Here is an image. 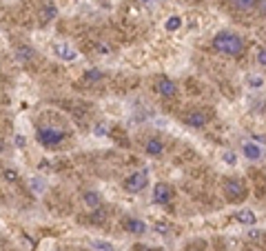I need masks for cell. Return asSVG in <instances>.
<instances>
[{
  "mask_svg": "<svg viewBox=\"0 0 266 251\" xmlns=\"http://www.w3.org/2000/svg\"><path fill=\"white\" fill-rule=\"evenodd\" d=\"M233 7L240 12H250V9L258 7V0H233Z\"/></svg>",
  "mask_w": 266,
  "mask_h": 251,
  "instance_id": "16",
  "label": "cell"
},
{
  "mask_svg": "<svg viewBox=\"0 0 266 251\" xmlns=\"http://www.w3.org/2000/svg\"><path fill=\"white\" fill-rule=\"evenodd\" d=\"M222 160L226 162V165H235V162H238V153H235V151H231V149L222 151Z\"/></svg>",
  "mask_w": 266,
  "mask_h": 251,
  "instance_id": "20",
  "label": "cell"
},
{
  "mask_svg": "<svg viewBox=\"0 0 266 251\" xmlns=\"http://www.w3.org/2000/svg\"><path fill=\"white\" fill-rule=\"evenodd\" d=\"M222 189H224V196H226L228 202H244L248 196V189H246V184H244V180L242 178H235V176L224 178Z\"/></svg>",
  "mask_w": 266,
  "mask_h": 251,
  "instance_id": "3",
  "label": "cell"
},
{
  "mask_svg": "<svg viewBox=\"0 0 266 251\" xmlns=\"http://www.w3.org/2000/svg\"><path fill=\"white\" fill-rule=\"evenodd\" d=\"M258 63L262 65V67H266V47H260L258 49Z\"/></svg>",
  "mask_w": 266,
  "mask_h": 251,
  "instance_id": "23",
  "label": "cell"
},
{
  "mask_svg": "<svg viewBox=\"0 0 266 251\" xmlns=\"http://www.w3.org/2000/svg\"><path fill=\"white\" fill-rule=\"evenodd\" d=\"M58 18V7H56L51 0H44V5L40 7V20L42 23H51V20Z\"/></svg>",
  "mask_w": 266,
  "mask_h": 251,
  "instance_id": "10",
  "label": "cell"
},
{
  "mask_svg": "<svg viewBox=\"0 0 266 251\" xmlns=\"http://www.w3.org/2000/svg\"><path fill=\"white\" fill-rule=\"evenodd\" d=\"M248 85H250V87H262V85H264V78H260V76H258V78H255V76H250V78H248Z\"/></svg>",
  "mask_w": 266,
  "mask_h": 251,
  "instance_id": "25",
  "label": "cell"
},
{
  "mask_svg": "<svg viewBox=\"0 0 266 251\" xmlns=\"http://www.w3.org/2000/svg\"><path fill=\"white\" fill-rule=\"evenodd\" d=\"M153 229H156L160 235H168V231H171V229H168V224H164V222H156V224H153Z\"/></svg>",
  "mask_w": 266,
  "mask_h": 251,
  "instance_id": "22",
  "label": "cell"
},
{
  "mask_svg": "<svg viewBox=\"0 0 266 251\" xmlns=\"http://www.w3.org/2000/svg\"><path fill=\"white\" fill-rule=\"evenodd\" d=\"M18 58L22 60V63H24V60H32L34 58V49L32 47H20L18 49Z\"/></svg>",
  "mask_w": 266,
  "mask_h": 251,
  "instance_id": "21",
  "label": "cell"
},
{
  "mask_svg": "<svg viewBox=\"0 0 266 251\" xmlns=\"http://www.w3.org/2000/svg\"><path fill=\"white\" fill-rule=\"evenodd\" d=\"M122 229H124L126 233H133V235H142L146 233V222L140 218H133V216H126L124 220H122Z\"/></svg>",
  "mask_w": 266,
  "mask_h": 251,
  "instance_id": "7",
  "label": "cell"
},
{
  "mask_svg": "<svg viewBox=\"0 0 266 251\" xmlns=\"http://www.w3.org/2000/svg\"><path fill=\"white\" fill-rule=\"evenodd\" d=\"M56 251H64V249H56Z\"/></svg>",
  "mask_w": 266,
  "mask_h": 251,
  "instance_id": "31",
  "label": "cell"
},
{
  "mask_svg": "<svg viewBox=\"0 0 266 251\" xmlns=\"http://www.w3.org/2000/svg\"><path fill=\"white\" fill-rule=\"evenodd\" d=\"M64 138H66L64 131L56 129V127H51V125H42V127L36 129V140H38L42 147H47V149H56V147H60Z\"/></svg>",
  "mask_w": 266,
  "mask_h": 251,
  "instance_id": "2",
  "label": "cell"
},
{
  "mask_svg": "<svg viewBox=\"0 0 266 251\" xmlns=\"http://www.w3.org/2000/svg\"><path fill=\"white\" fill-rule=\"evenodd\" d=\"M182 27V18L180 16H168L166 23H164V29L166 32H178Z\"/></svg>",
  "mask_w": 266,
  "mask_h": 251,
  "instance_id": "17",
  "label": "cell"
},
{
  "mask_svg": "<svg viewBox=\"0 0 266 251\" xmlns=\"http://www.w3.org/2000/svg\"><path fill=\"white\" fill-rule=\"evenodd\" d=\"M14 142H16V147H24V145H27V138H24V136H16V138H14Z\"/></svg>",
  "mask_w": 266,
  "mask_h": 251,
  "instance_id": "28",
  "label": "cell"
},
{
  "mask_svg": "<svg viewBox=\"0 0 266 251\" xmlns=\"http://www.w3.org/2000/svg\"><path fill=\"white\" fill-rule=\"evenodd\" d=\"M211 120V114L208 111H204V109H191L186 116H184V125L186 127H191V129H202L206 122Z\"/></svg>",
  "mask_w": 266,
  "mask_h": 251,
  "instance_id": "6",
  "label": "cell"
},
{
  "mask_svg": "<svg viewBox=\"0 0 266 251\" xmlns=\"http://www.w3.org/2000/svg\"><path fill=\"white\" fill-rule=\"evenodd\" d=\"M82 202H84L89 209H98V207H102V196H100L98 191H84Z\"/></svg>",
  "mask_w": 266,
  "mask_h": 251,
  "instance_id": "13",
  "label": "cell"
},
{
  "mask_svg": "<svg viewBox=\"0 0 266 251\" xmlns=\"http://www.w3.org/2000/svg\"><path fill=\"white\" fill-rule=\"evenodd\" d=\"M89 247L94 251H116L114 242H109V240H98V238L89 240Z\"/></svg>",
  "mask_w": 266,
  "mask_h": 251,
  "instance_id": "15",
  "label": "cell"
},
{
  "mask_svg": "<svg viewBox=\"0 0 266 251\" xmlns=\"http://www.w3.org/2000/svg\"><path fill=\"white\" fill-rule=\"evenodd\" d=\"M156 91L160 96H164V98H173V96L178 94V87L168 76H160V78L156 80Z\"/></svg>",
  "mask_w": 266,
  "mask_h": 251,
  "instance_id": "8",
  "label": "cell"
},
{
  "mask_svg": "<svg viewBox=\"0 0 266 251\" xmlns=\"http://www.w3.org/2000/svg\"><path fill=\"white\" fill-rule=\"evenodd\" d=\"M213 49H216L218 54L238 58V56L244 54V49H246V43H244L242 36L235 34V32H218L216 38H213Z\"/></svg>",
  "mask_w": 266,
  "mask_h": 251,
  "instance_id": "1",
  "label": "cell"
},
{
  "mask_svg": "<svg viewBox=\"0 0 266 251\" xmlns=\"http://www.w3.org/2000/svg\"><path fill=\"white\" fill-rule=\"evenodd\" d=\"M54 54L58 56L60 60H64V63H74V60L78 58V51L71 47V45H66V43H56L54 45Z\"/></svg>",
  "mask_w": 266,
  "mask_h": 251,
  "instance_id": "9",
  "label": "cell"
},
{
  "mask_svg": "<svg viewBox=\"0 0 266 251\" xmlns=\"http://www.w3.org/2000/svg\"><path fill=\"white\" fill-rule=\"evenodd\" d=\"M94 134H96V136H100V138H102V136H106V125H104V122H100V125H96V127H94Z\"/></svg>",
  "mask_w": 266,
  "mask_h": 251,
  "instance_id": "24",
  "label": "cell"
},
{
  "mask_svg": "<svg viewBox=\"0 0 266 251\" xmlns=\"http://www.w3.org/2000/svg\"><path fill=\"white\" fill-rule=\"evenodd\" d=\"M136 251H156V249H149V247H144V244H136Z\"/></svg>",
  "mask_w": 266,
  "mask_h": 251,
  "instance_id": "29",
  "label": "cell"
},
{
  "mask_svg": "<svg viewBox=\"0 0 266 251\" xmlns=\"http://www.w3.org/2000/svg\"><path fill=\"white\" fill-rule=\"evenodd\" d=\"M250 251H253V249H250Z\"/></svg>",
  "mask_w": 266,
  "mask_h": 251,
  "instance_id": "33",
  "label": "cell"
},
{
  "mask_svg": "<svg viewBox=\"0 0 266 251\" xmlns=\"http://www.w3.org/2000/svg\"><path fill=\"white\" fill-rule=\"evenodd\" d=\"M140 3H151V0H140Z\"/></svg>",
  "mask_w": 266,
  "mask_h": 251,
  "instance_id": "30",
  "label": "cell"
},
{
  "mask_svg": "<svg viewBox=\"0 0 266 251\" xmlns=\"http://www.w3.org/2000/svg\"><path fill=\"white\" fill-rule=\"evenodd\" d=\"M176 198V189L168 182H156L153 184V202L156 204H168Z\"/></svg>",
  "mask_w": 266,
  "mask_h": 251,
  "instance_id": "5",
  "label": "cell"
},
{
  "mask_svg": "<svg viewBox=\"0 0 266 251\" xmlns=\"http://www.w3.org/2000/svg\"><path fill=\"white\" fill-rule=\"evenodd\" d=\"M255 9H258L260 16H266V0H258V7Z\"/></svg>",
  "mask_w": 266,
  "mask_h": 251,
  "instance_id": "27",
  "label": "cell"
},
{
  "mask_svg": "<svg viewBox=\"0 0 266 251\" xmlns=\"http://www.w3.org/2000/svg\"><path fill=\"white\" fill-rule=\"evenodd\" d=\"M193 251H200V249H193Z\"/></svg>",
  "mask_w": 266,
  "mask_h": 251,
  "instance_id": "32",
  "label": "cell"
},
{
  "mask_svg": "<svg viewBox=\"0 0 266 251\" xmlns=\"http://www.w3.org/2000/svg\"><path fill=\"white\" fill-rule=\"evenodd\" d=\"M235 220H238L240 224H255L258 222V216H255L250 209H240V211L235 213Z\"/></svg>",
  "mask_w": 266,
  "mask_h": 251,
  "instance_id": "14",
  "label": "cell"
},
{
  "mask_svg": "<svg viewBox=\"0 0 266 251\" xmlns=\"http://www.w3.org/2000/svg\"><path fill=\"white\" fill-rule=\"evenodd\" d=\"M29 184H32V189L36 193H44V189H47V182H44V178H40V176H34L32 180H29Z\"/></svg>",
  "mask_w": 266,
  "mask_h": 251,
  "instance_id": "18",
  "label": "cell"
},
{
  "mask_svg": "<svg viewBox=\"0 0 266 251\" xmlns=\"http://www.w3.org/2000/svg\"><path fill=\"white\" fill-rule=\"evenodd\" d=\"M146 184H149V171L142 169V171L129 173V176L122 180V189H124L126 193H140L146 189Z\"/></svg>",
  "mask_w": 266,
  "mask_h": 251,
  "instance_id": "4",
  "label": "cell"
},
{
  "mask_svg": "<svg viewBox=\"0 0 266 251\" xmlns=\"http://www.w3.org/2000/svg\"><path fill=\"white\" fill-rule=\"evenodd\" d=\"M104 78V74H102L100 69H89L84 74V80H91V83H94V80H102Z\"/></svg>",
  "mask_w": 266,
  "mask_h": 251,
  "instance_id": "19",
  "label": "cell"
},
{
  "mask_svg": "<svg viewBox=\"0 0 266 251\" xmlns=\"http://www.w3.org/2000/svg\"><path fill=\"white\" fill-rule=\"evenodd\" d=\"M242 153H244V158H248V160H260V158H262V147H260L258 142L248 140L242 145Z\"/></svg>",
  "mask_w": 266,
  "mask_h": 251,
  "instance_id": "11",
  "label": "cell"
},
{
  "mask_svg": "<svg viewBox=\"0 0 266 251\" xmlns=\"http://www.w3.org/2000/svg\"><path fill=\"white\" fill-rule=\"evenodd\" d=\"M144 151L149 153L151 158L162 156V153H164V142H162L160 138H149V140H146V145H144Z\"/></svg>",
  "mask_w": 266,
  "mask_h": 251,
  "instance_id": "12",
  "label": "cell"
},
{
  "mask_svg": "<svg viewBox=\"0 0 266 251\" xmlns=\"http://www.w3.org/2000/svg\"><path fill=\"white\" fill-rule=\"evenodd\" d=\"M4 178H7V180H12V182H16L18 180V173L14 171V169H7V171H4Z\"/></svg>",
  "mask_w": 266,
  "mask_h": 251,
  "instance_id": "26",
  "label": "cell"
}]
</instances>
